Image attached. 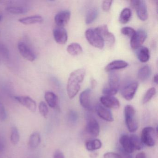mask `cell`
<instances>
[{
  "instance_id": "10",
  "label": "cell",
  "mask_w": 158,
  "mask_h": 158,
  "mask_svg": "<svg viewBox=\"0 0 158 158\" xmlns=\"http://www.w3.org/2000/svg\"><path fill=\"white\" fill-rule=\"evenodd\" d=\"M15 99L19 103L27 108L30 111L35 112L36 110L37 104L35 101L28 96H15Z\"/></svg>"
},
{
  "instance_id": "23",
  "label": "cell",
  "mask_w": 158,
  "mask_h": 158,
  "mask_svg": "<svg viewBox=\"0 0 158 158\" xmlns=\"http://www.w3.org/2000/svg\"><path fill=\"white\" fill-rule=\"evenodd\" d=\"M46 102L51 108H54L57 106L58 98L57 95L52 91H47L45 94Z\"/></svg>"
},
{
  "instance_id": "3",
  "label": "cell",
  "mask_w": 158,
  "mask_h": 158,
  "mask_svg": "<svg viewBox=\"0 0 158 158\" xmlns=\"http://www.w3.org/2000/svg\"><path fill=\"white\" fill-rule=\"evenodd\" d=\"M157 132L151 127H147L142 129L141 139L142 143L149 147L155 146L156 142Z\"/></svg>"
},
{
  "instance_id": "37",
  "label": "cell",
  "mask_w": 158,
  "mask_h": 158,
  "mask_svg": "<svg viewBox=\"0 0 158 158\" xmlns=\"http://www.w3.org/2000/svg\"><path fill=\"white\" fill-rule=\"evenodd\" d=\"M103 158H121V157L119 153L114 152H108L103 155Z\"/></svg>"
},
{
  "instance_id": "33",
  "label": "cell",
  "mask_w": 158,
  "mask_h": 158,
  "mask_svg": "<svg viewBox=\"0 0 158 158\" xmlns=\"http://www.w3.org/2000/svg\"><path fill=\"white\" fill-rule=\"evenodd\" d=\"M39 110L40 114L44 118H47L49 110L46 102L43 101L40 102L39 105Z\"/></svg>"
},
{
  "instance_id": "2",
  "label": "cell",
  "mask_w": 158,
  "mask_h": 158,
  "mask_svg": "<svg viewBox=\"0 0 158 158\" xmlns=\"http://www.w3.org/2000/svg\"><path fill=\"white\" fill-rule=\"evenodd\" d=\"M125 120L127 129L130 132H135L139 127L138 122L135 108L130 105L126 106L124 111Z\"/></svg>"
},
{
  "instance_id": "8",
  "label": "cell",
  "mask_w": 158,
  "mask_h": 158,
  "mask_svg": "<svg viewBox=\"0 0 158 158\" xmlns=\"http://www.w3.org/2000/svg\"><path fill=\"white\" fill-rule=\"evenodd\" d=\"M147 37V33L143 29H139L131 38L130 45L133 49H137L143 44Z\"/></svg>"
},
{
  "instance_id": "18",
  "label": "cell",
  "mask_w": 158,
  "mask_h": 158,
  "mask_svg": "<svg viewBox=\"0 0 158 158\" xmlns=\"http://www.w3.org/2000/svg\"><path fill=\"white\" fill-rule=\"evenodd\" d=\"M108 83L109 88L118 91L120 85V78L119 74L115 72H111L109 75Z\"/></svg>"
},
{
  "instance_id": "24",
  "label": "cell",
  "mask_w": 158,
  "mask_h": 158,
  "mask_svg": "<svg viewBox=\"0 0 158 158\" xmlns=\"http://www.w3.org/2000/svg\"><path fill=\"white\" fill-rule=\"evenodd\" d=\"M151 69L150 66L145 65L141 67L138 73V78L140 81H145L150 76Z\"/></svg>"
},
{
  "instance_id": "17",
  "label": "cell",
  "mask_w": 158,
  "mask_h": 158,
  "mask_svg": "<svg viewBox=\"0 0 158 158\" xmlns=\"http://www.w3.org/2000/svg\"><path fill=\"white\" fill-rule=\"evenodd\" d=\"M90 95L91 90L90 89H87L83 91L79 96V102L81 106L86 110H89L91 109Z\"/></svg>"
},
{
  "instance_id": "12",
  "label": "cell",
  "mask_w": 158,
  "mask_h": 158,
  "mask_svg": "<svg viewBox=\"0 0 158 158\" xmlns=\"http://www.w3.org/2000/svg\"><path fill=\"white\" fill-rule=\"evenodd\" d=\"M96 110L98 115L101 119L108 122L114 121L113 115L110 110L100 104L96 105Z\"/></svg>"
},
{
  "instance_id": "13",
  "label": "cell",
  "mask_w": 158,
  "mask_h": 158,
  "mask_svg": "<svg viewBox=\"0 0 158 158\" xmlns=\"http://www.w3.org/2000/svg\"><path fill=\"white\" fill-rule=\"evenodd\" d=\"M71 17V12L70 11L64 10L59 12L54 17V21L58 27H63L66 25Z\"/></svg>"
},
{
  "instance_id": "43",
  "label": "cell",
  "mask_w": 158,
  "mask_h": 158,
  "mask_svg": "<svg viewBox=\"0 0 158 158\" xmlns=\"http://www.w3.org/2000/svg\"><path fill=\"white\" fill-rule=\"evenodd\" d=\"M135 158H146V155L145 152H140L138 153Z\"/></svg>"
},
{
  "instance_id": "9",
  "label": "cell",
  "mask_w": 158,
  "mask_h": 158,
  "mask_svg": "<svg viewBox=\"0 0 158 158\" xmlns=\"http://www.w3.org/2000/svg\"><path fill=\"white\" fill-rule=\"evenodd\" d=\"M138 87V83L135 81L130 82L126 85L121 91V94L123 98L127 100H131L134 98Z\"/></svg>"
},
{
  "instance_id": "5",
  "label": "cell",
  "mask_w": 158,
  "mask_h": 158,
  "mask_svg": "<svg viewBox=\"0 0 158 158\" xmlns=\"http://www.w3.org/2000/svg\"><path fill=\"white\" fill-rule=\"evenodd\" d=\"M131 6L135 10L137 15L141 21L148 19V13L146 1L143 0H135L130 1Z\"/></svg>"
},
{
  "instance_id": "38",
  "label": "cell",
  "mask_w": 158,
  "mask_h": 158,
  "mask_svg": "<svg viewBox=\"0 0 158 158\" xmlns=\"http://www.w3.org/2000/svg\"><path fill=\"white\" fill-rule=\"evenodd\" d=\"M112 1H104L102 4V8L105 11H108L110 9L112 3Z\"/></svg>"
},
{
  "instance_id": "21",
  "label": "cell",
  "mask_w": 158,
  "mask_h": 158,
  "mask_svg": "<svg viewBox=\"0 0 158 158\" xmlns=\"http://www.w3.org/2000/svg\"><path fill=\"white\" fill-rule=\"evenodd\" d=\"M136 54L138 59L141 62H147L149 60V51L146 47H140L137 49Z\"/></svg>"
},
{
  "instance_id": "15",
  "label": "cell",
  "mask_w": 158,
  "mask_h": 158,
  "mask_svg": "<svg viewBox=\"0 0 158 158\" xmlns=\"http://www.w3.org/2000/svg\"><path fill=\"white\" fill-rule=\"evenodd\" d=\"M119 142L122 147V149L126 152L130 154L135 151V148L130 135H122L119 139Z\"/></svg>"
},
{
  "instance_id": "20",
  "label": "cell",
  "mask_w": 158,
  "mask_h": 158,
  "mask_svg": "<svg viewBox=\"0 0 158 158\" xmlns=\"http://www.w3.org/2000/svg\"><path fill=\"white\" fill-rule=\"evenodd\" d=\"M128 64L127 62L121 60H116L109 63L105 67V70L106 72H112L114 70L123 69L127 67Z\"/></svg>"
},
{
  "instance_id": "22",
  "label": "cell",
  "mask_w": 158,
  "mask_h": 158,
  "mask_svg": "<svg viewBox=\"0 0 158 158\" xmlns=\"http://www.w3.org/2000/svg\"><path fill=\"white\" fill-rule=\"evenodd\" d=\"M41 141L40 134L38 132H34L31 134L28 140V146L31 149L36 148Z\"/></svg>"
},
{
  "instance_id": "45",
  "label": "cell",
  "mask_w": 158,
  "mask_h": 158,
  "mask_svg": "<svg viewBox=\"0 0 158 158\" xmlns=\"http://www.w3.org/2000/svg\"><path fill=\"white\" fill-rule=\"evenodd\" d=\"M2 15H1L0 14V22H1L2 20Z\"/></svg>"
},
{
  "instance_id": "4",
  "label": "cell",
  "mask_w": 158,
  "mask_h": 158,
  "mask_svg": "<svg viewBox=\"0 0 158 158\" xmlns=\"http://www.w3.org/2000/svg\"><path fill=\"white\" fill-rule=\"evenodd\" d=\"M85 35L87 40L90 45L98 48H103L104 41L95 29H88L85 31Z\"/></svg>"
},
{
  "instance_id": "39",
  "label": "cell",
  "mask_w": 158,
  "mask_h": 158,
  "mask_svg": "<svg viewBox=\"0 0 158 158\" xmlns=\"http://www.w3.org/2000/svg\"><path fill=\"white\" fill-rule=\"evenodd\" d=\"M119 154L121 156V158H133L131 154L126 152L122 148L120 149Z\"/></svg>"
},
{
  "instance_id": "11",
  "label": "cell",
  "mask_w": 158,
  "mask_h": 158,
  "mask_svg": "<svg viewBox=\"0 0 158 158\" xmlns=\"http://www.w3.org/2000/svg\"><path fill=\"white\" fill-rule=\"evenodd\" d=\"M87 133L93 137L98 136L100 133V126L97 120L93 117L88 120L86 126Z\"/></svg>"
},
{
  "instance_id": "26",
  "label": "cell",
  "mask_w": 158,
  "mask_h": 158,
  "mask_svg": "<svg viewBox=\"0 0 158 158\" xmlns=\"http://www.w3.org/2000/svg\"><path fill=\"white\" fill-rule=\"evenodd\" d=\"M67 51L68 53L73 56L79 55L83 52V49L80 44L73 43L67 47Z\"/></svg>"
},
{
  "instance_id": "19",
  "label": "cell",
  "mask_w": 158,
  "mask_h": 158,
  "mask_svg": "<svg viewBox=\"0 0 158 158\" xmlns=\"http://www.w3.org/2000/svg\"><path fill=\"white\" fill-rule=\"evenodd\" d=\"M19 23L25 25L42 23L44 22L43 17L40 15H35L24 17L18 20Z\"/></svg>"
},
{
  "instance_id": "14",
  "label": "cell",
  "mask_w": 158,
  "mask_h": 158,
  "mask_svg": "<svg viewBox=\"0 0 158 158\" xmlns=\"http://www.w3.org/2000/svg\"><path fill=\"white\" fill-rule=\"evenodd\" d=\"M53 35L55 41L59 44H64L67 42L68 35L67 31L63 27H56L53 29Z\"/></svg>"
},
{
  "instance_id": "27",
  "label": "cell",
  "mask_w": 158,
  "mask_h": 158,
  "mask_svg": "<svg viewBox=\"0 0 158 158\" xmlns=\"http://www.w3.org/2000/svg\"><path fill=\"white\" fill-rule=\"evenodd\" d=\"M98 14V11L96 8H92L89 9L86 15L85 23L87 24H89L93 23L96 18H97Z\"/></svg>"
},
{
  "instance_id": "29",
  "label": "cell",
  "mask_w": 158,
  "mask_h": 158,
  "mask_svg": "<svg viewBox=\"0 0 158 158\" xmlns=\"http://www.w3.org/2000/svg\"><path fill=\"white\" fill-rule=\"evenodd\" d=\"M6 11L13 15L24 14L27 12V10L25 8L18 6H10L6 8Z\"/></svg>"
},
{
  "instance_id": "44",
  "label": "cell",
  "mask_w": 158,
  "mask_h": 158,
  "mask_svg": "<svg viewBox=\"0 0 158 158\" xmlns=\"http://www.w3.org/2000/svg\"><path fill=\"white\" fill-rule=\"evenodd\" d=\"M153 81L156 84H158V75L156 74L153 78Z\"/></svg>"
},
{
  "instance_id": "40",
  "label": "cell",
  "mask_w": 158,
  "mask_h": 158,
  "mask_svg": "<svg viewBox=\"0 0 158 158\" xmlns=\"http://www.w3.org/2000/svg\"><path fill=\"white\" fill-rule=\"evenodd\" d=\"M5 148V141L4 138L0 136V152L4 151Z\"/></svg>"
},
{
  "instance_id": "32",
  "label": "cell",
  "mask_w": 158,
  "mask_h": 158,
  "mask_svg": "<svg viewBox=\"0 0 158 158\" xmlns=\"http://www.w3.org/2000/svg\"><path fill=\"white\" fill-rule=\"evenodd\" d=\"M156 90L155 88L152 87L148 89V91L145 93L143 99H142V103L145 104L151 100L152 97L156 94Z\"/></svg>"
},
{
  "instance_id": "41",
  "label": "cell",
  "mask_w": 158,
  "mask_h": 158,
  "mask_svg": "<svg viewBox=\"0 0 158 158\" xmlns=\"http://www.w3.org/2000/svg\"><path fill=\"white\" fill-rule=\"evenodd\" d=\"M53 158H65L64 154L60 150H57L53 154Z\"/></svg>"
},
{
  "instance_id": "34",
  "label": "cell",
  "mask_w": 158,
  "mask_h": 158,
  "mask_svg": "<svg viewBox=\"0 0 158 158\" xmlns=\"http://www.w3.org/2000/svg\"><path fill=\"white\" fill-rule=\"evenodd\" d=\"M136 31L135 29L131 27H123L121 29V33L124 35L127 36L128 37H130V38L132 37L135 33Z\"/></svg>"
},
{
  "instance_id": "30",
  "label": "cell",
  "mask_w": 158,
  "mask_h": 158,
  "mask_svg": "<svg viewBox=\"0 0 158 158\" xmlns=\"http://www.w3.org/2000/svg\"><path fill=\"white\" fill-rule=\"evenodd\" d=\"M10 140L13 144L17 145L20 140V134L18 128L15 127H12L11 131Z\"/></svg>"
},
{
  "instance_id": "1",
  "label": "cell",
  "mask_w": 158,
  "mask_h": 158,
  "mask_svg": "<svg viewBox=\"0 0 158 158\" xmlns=\"http://www.w3.org/2000/svg\"><path fill=\"white\" fill-rule=\"evenodd\" d=\"M85 75V70L83 68L77 69L71 73L67 84V92L70 99H73L79 92L81 85Z\"/></svg>"
},
{
  "instance_id": "25",
  "label": "cell",
  "mask_w": 158,
  "mask_h": 158,
  "mask_svg": "<svg viewBox=\"0 0 158 158\" xmlns=\"http://www.w3.org/2000/svg\"><path fill=\"white\" fill-rule=\"evenodd\" d=\"M102 146L101 141L99 139H93L89 140L86 143V149L89 151H94L99 149Z\"/></svg>"
},
{
  "instance_id": "42",
  "label": "cell",
  "mask_w": 158,
  "mask_h": 158,
  "mask_svg": "<svg viewBox=\"0 0 158 158\" xmlns=\"http://www.w3.org/2000/svg\"><path fill=\"white\" fill-rule=\"evenodd\" d=\"M69 119L72 122H75L77 120V115L76 113L72 111L69 113Z\"/></svg>"
},
{
  "instance_id": "31",
  "label": "cell",
  "mask_w": 158,
  "mask_h": 158,
  "mask_svg": "<svg viewBox=\"0 0 158 158\" xmlns=\"http://www.w3.org/2000/svg\"><path fill=\"white\" fill-rule=\"evenodd\" d=\"M130 137L132 139L135 150H141L143 148V144L140 138L138 136L135 135H130Z\"/></svg>"
},
{
  "instance_id": "6",
  "label": "cell",
  "mask_w": 158,
  "mask_h": 158,
  "mask_svg": "<svg viewBox=\"0 0 158 158\" xmlns=\"http://www.w3.org/2000/svg\"><path fill=\"white\" fill-rule=\"evenodd\" d=\"M18 51L19 53L24 59L30 62H33L36 59V56L31 48L23 41L18 43Z\"/></svg>"
},
{
  "instance_id": "28",
  "label": "cell",
  "mask_w": 158,
  "mask_h": 158,
  "mask_svg": "<svg viewBox=\"0 0 158 158\" xmlns=\"http://www.w3.org/2000/svg\"><path fill=\"white\" fill-rule=\"evenodd\" d=\"M132 16V11L129 8H125L121 12L119 16V21L123 24H126L129 22Z\"/></svg>"
},
{
  "instance_id": "16",
  "label": "cell",
  "mask_w": 158,
  "mask_h": 158,
  "mask_svg": "<svg viewBox=\"0 0 158 158\" xmlns=\"http://www.w3.org/2000/svg\"><path fill=\"white\" fill-rule=\"evenodd\" d=\"M100 102L104 107L111 109H118L120 106L119 100L113 96H102Z\"/></svg>"
},
{
  "instance_id": "36",
  "label": "cell",
  "mask_w": 158,
  "mask_h": 158,
  "mask_svg": "<svg viewBox=\"0 0 158 158\" xmlns=\"http://www.w3.org/2000/svg\"><path fill=\"white\" fill-rule=\"evenodd\" d=\"M117 92L118 91L113 90L109 87L104 88L102 89V93L104 94V96H113L116 94Z\"/></svg>"
},
{
  "instance_id": "7",
  "label": "cell",
  "mask_w": 158,
  "mask_h": 158,
  "mask_svg": "<svg viewBox=\"0 0 158 158\" xmlns=\"http://www.w3.org/2000/svg\"><path fill=\"white\" fill-rule=\"evenodd\" d=\"M98 34L101 36L103 41H106L110 46H112L115 42V37L112 33L109 32L108 27L106 25L99 26L95 28Z\"/></svg>"
},
{
  "instance_id": "35",
  "label": "cell",
  "mask_w": 158,
  "mask_h": 158,
  "mask_svg": "<svg viewBox=\"0 0 158 158\" xmlns=\"http://www.w3.org/2000/svg\"><path fill=\"white\" fill-rule=\"evenodd\" d=\"M7 118L6 109L1 101L0 100V121H4Z\"/></svg>"
}]
</instances>
